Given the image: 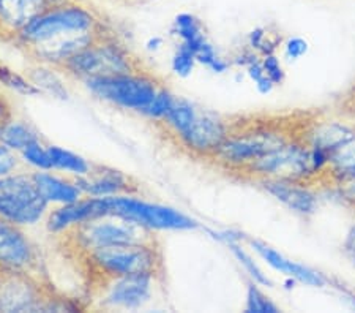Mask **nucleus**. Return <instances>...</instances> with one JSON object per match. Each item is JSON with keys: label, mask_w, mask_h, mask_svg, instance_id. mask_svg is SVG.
Returning a JSON list of instances; mask_svg holds the SVG:
<instances>
[{"label": "nucleus", "mask_w": 355, "mask_h": 313, "mask_svg": "<svg viewBox=\"0 0 355 313\" xmlns=\"http://www.w3.org/2000/svg\"><path fill=\"white\" fill-rule=\"evenodd\" d=\"M0 81L10 85V87L19 90V92H24V94H38L40 92V90L32 83L26 81L24 78H21L19 75H16L15 71H11L5 67H0Z\"/></svg>", "instance_id": "36"}, {"label": "nucleus", "mask_w": 355, "mask_h": 313, "mask_svg": "<svg viewBox=\"0 0 355 313\" xmlns=\"http://www.w3.org/2000/svg\"><path fill=\"white\" fill-rule=\"evenodd\" d=\"M209 235L216 239V241H220L223 244H234V242H242L245 239V235L240 231H232V230H225V231H214V230H209Z\"/></svg>", "instance_id": "39"}, {"label": "nucleus", "mask_w": 355, "mask_h": 313, "mask_svg": "<svg viewBox=\"0 0 355 313\" xmlns=\"http://www.w3.org/2000/svg\"><path fill=\"white\" fill-rule=\"evenodd\" d=\"M110 293L106 296V303L114 307L136 309L146 303L150 296L153 276L148 274H131L111 280Z\"/></svg>", "instance_id": "17"}, {"label": "nucleus", "mask_w": 355, "mask_h": 313, "mask_svg": "<svg viewBox=\"0 0 355 313\" xmlns=\"http://www.w3.org/2000/svg\"><path fill=\"white\" fill-rule=\"evenodd\" d=\"M10 108L3 103V101H0V128L3 127L5 124L10 122Z\"/></svg>", "instance_id": "42"}, {"label": "nucleus", "mask_w": 355, "mask_h": 313, "mask_svg": "<svg viewBox=\"0 0 355 313\" xmlns=\"http://www.w3.org/2000/svg\"><path fill=\"white\" fill-rule=\"evenodd\" d=\"M65 0H0V24L21 32L33 19L60 7Z\"/></svg>", "instance_id": "15"}, {"label": "nucleus", "mask_w": 355, "mask_h": 313, "mask_svg": "<svg viewBox=\"0 0 355 313\" xmlns=\"http://www.w3.org/2000/svg\"><path fill=\"white\" fill-rule=\"evenodd\" d=\"M90 271H95L103 282L131 274L163 276L164 261L158 242L116 244L84 253Z\"/></svg>", "instance_id": "2"}, {"label": "nucleus", "mask_w": 355, "mask_h": 313, "mask_svg": "<svg viewBox=\"0 0 355 313\" xmlns=\"http://www.w3.org/2000/svg\"><path fill=\"white\" fill-rule=\"evenodd\" d=\"M22 155H24L28 163L35 164V167L42 169H49L53 167V160H51V155L48 151H44L40 142H32L31 146H27L24 151H22Z\"/></svg>", "instance_id": "35"}, {"label": "nucleus", "mask_w": 355, "mask_h": 313, "mask_svg": "<svg viewBox=\"0 0 355 313\" xmlns=\"http://www.w3.org/2000/svg\"><path fill=\"white\" fill-rule=\"evenodd\" d=\"M262 67L267 73V76L272 79V83L275 85H282L286 79V70L283 67V62L279 57L277 56V53L273 54H267L261 57Z\"/></svg>", "instance_id": "34"}, {"label": "nucleus", "mask_w": 355, "mask_h": 313, "mask_svg": "<svg viewBox=\"0 0 355 313\" xmlns=\"http://www.w3.org/2000/svg\"><path fill=\"white\" fill-rule=\"evenodd\" d=\"M53 301L46 299L42 287L21 269L7 267L0 272V310L2 312H35L53 310Z\"/></svg>", "instance_id": "10"}, {"label": "nucleus", "mask_w": 355, "mask_h": 313, "mask_svg": "<svg viewBox=\"0 0 355 313\" xmlns=\"http://www.w3.org/2000/svg\"><path fill=\"white\" fill-rule=\"evenodd\" d=\"M283 56L288 62H299L303 59L308 53H310V42L306 38H303L300 35H292L283 40Z\"/></svg>", "instance_id": "32"}, {"label": "nucleus", "mask_w": 355, "mask_h": 313, "mask_svg": "<svg viewBox=\"0 0 355 313\" xmlns=\"http://www.w3.org/2000/svg\"><path fill=\"white\" fill-rule=\"evenodd\" d=\"M174 99L175 96L171 94L168 89L162 87L158 90V94L155 99H153L152 103L146 108L144 112L150 117L164 119L166 116H168L171 106H173V103H174Z\"/></svg>", "instance_id": "33"}, {"label": "nucleus", "mask_w": 355, "mask_h": 313, "mask_svg": "<svg viewBox=\"0 0 355 313\" xmlns=\"http://www.w3.org/2000/svg\"><path fill=\"white\" fill-rule=\"evenodd\" d=\"M33 179H35L38 189L42 190L43 196L48 201L70 204L78 201L79 195H81V189L78 185L74 187L71 184H67V182L57 179L54 176L40 173L33 176Z\"/></svg>", "instance_id": "19"}, {"label": "nucleus", "mask_w": 355, "mask_h": 313, "mask_svg": "<svg viewBox=\"0 0 355 313\" xmlns=\"http://www.w3.org/2000/svg\"><path fill=\"white\" fill-rule=\"evenodd\" d=\"M231 132V122L210 111L199 110L193 124L177 139L183 149L196 157L211 158L220 151L223 142Z\"/></svg>", "instance_id": "11"}, {"label": "nucleus", "mask_w": 355, "mask_h": 313, "mask_svg": "<svg viewBox=\"0 0 355 313\" xmlns=\"http://www.w3.org/2000/svg\"><path fill=\"white\" fill-rule=\"evenodd\" d=\"M246 68V75H248V78L253 81L254 87L257 89V92L262 94V95H267L270 94L275 84L272 83V79L267 76V73L264 70V67H262V62H261V57H257V59H254L251 64H248L245 67Z\"/></svg>", "instance_id": "31"}, {"label": "nucleus", "mask_w": 355, "mask_h": 313, "mask_svg": "<svg viewBox=\"0 0 355 313\" xmlns=\"http://www.w3.org/2000/svg\"><path fill=\"white\" fill-rule=\"evenodd\" d=\"M85 85L100 99L136 111H144L162 89L148 73L89 78Z\"/></svg>", "instance_id": "6"}, {"label": "nucleus", "mask_w": 355, "mask_h": 313, "mask_svg": "<svg viewBox=\"0 0 355 313\" xmlns=\"http://www.w3.org/2000/svg\"><path fill=\"white\" fill-rule=\"evenodd\" d=\"M175 35L182 40L183 44L194 51V54L209 42L204 33V27L200 21L190 13H182L174 21Z\"/></svg>", "instance_id": "20"}, {"label": "nucleus", "mask_w": 355, "mask_h": 313, "mask_svg": "<svg viewBox=\"0 0 355 313\" xmlns=\"http://www.w3.org/2000/svg\"><path fill=\"white\" fill-rule=\"evenodd\" d=\"M295 135L297 130L283 122H231V132L211 160L229 173L242 174L251 163L277 151Z\"/></svg>", "instance_id": "1"}, {"label": "nucleus", "mask_w": 355, "mask_h": 313, "mask_svg": "<svg viewBox=\"0 0 355 313\" xmlns=\"http://www.w3.org/2000/svg\"><path fill=\"white\" fill-rule=\"evenodd\" d=\"M355 169V136L330 157L329 173Z\"/></svg>", "instance_id": "29"}, {"label": "nucleus", "mask_w": 355, "mask_h": 313, "mask_svg": "<svg viewBox=\"0 0 355 313\" xmlns=\"http://www.w3.org/2000/svg\"><path fill=\"white\" fill-rule=\"evenodd\" d=\"M68 242L73 244L74 250L83 255L92 250L116 246V244H136L155 242L150 228L137 223L135 220L119 217V215H105V217L92 219L83 223L64 230Z\"/></svg>", "instance_id": "3"}, {"label": "nucleus", "mask_w": 355, "mask_h": 313, "mask_svg": "<svg viewBox=\"0 0 355 313\" xmlns=\"http://www.w3.org/2000/svg\"><path fill=\"white\" fill-rule=\"evenodd\" d=\"M16 167V158L11 155L8 147L0 146V178L8 174Z\"/></svg>", "instance_id": "40"}, {"label": "nucleus", "mask_w": 355, "mask_h": 313, "mask_svg": "<svg viewBox=\"0 0 355 313\" xmlns=\"http://www.w3.org/2000/svg\"><path fill=\"white\" fill-rule=\"evenodd\" d=\"M343 116L349 119L355 127V90L354 94L345 101V105H343Z\"/></svg>", "instance_id": "41"}, {"label": "nucleus", "mask_w": 355, "mask_h": 313, "mask_svg": "<svg viewBox=\"0 0 355 313\" xmlns=\"http://www.w3.org/2000/svg\"><path fill=\"white\" fill-rule=\"evenodd\" d=\"M282 44V35L278 32H272L268 27H257L248 35V48L261 57L277 53Z\"/></svg>", "instance_id": "24"}, {"label": "nucleus", "mask_w": 355, "mask_h": 313, "mask_svg": "<svg viewBox=\"0 0 355 313\" xmlns=\"http://www.w3.org/2000/svg\"><path fill=\"white\" fill-rule=\"evenodd\" d=\"M106 215H119L153 230H194L198 221L173 208L147 204L135 198L105 196Z\"/></svg>", "instance_id": "9"}, {"label": "nucleus", "mask_w": 355, "mask_h": 313, "mask_svg": "<svg viewBox=\"0 0 355 313\" xmlns=\"http://www.w3.org/2000/svg\"><path fill=\"white\" fill-rule=\"evenodd\" d=\"M130 182L131 179L128 176L120 173V171L105 169V171H100V173H96L94 179L78 180L76 185L81 190L90 193V195L103 196V195H110V193L135 190L136 187L130 185Z\"/></svg>", "instance_id": "18"}, {"label": "nucleus", "mask_w": 355, "mask_h": 313, "mask_svg": "<svg viewBox=\"0 0 355 313\" xmlns=\"http://www.w3.org/2000/svg\"><path fill=\"white\" fill-rule=\"evenodd\" d=\"M196 62L198 60H196V54H194V51L191 48H188L187 44L180 43L173 57V70L179 76L187 78L188 75H191Z\"/></svg>", "instance_id": "30"}, {"label": "nucleus", "mask_w": 355, "mask_h": 313, "mask_svg": "<svg viewBox=\"0 0 355 313\" xmlns=\"http://www.w3.org/2000/svg\"><path fill=\"white\" fill-rule=\"evenodd\" d=\"M343 255L345 258L351 263L352 266H355V223H352L349 226V230L346 231L345 239H343Z\"/></svg>", "instance_id": "37"}, {"label": "nucleus", "mask_w": 355, "mask_h": 313, "mask_svg": "<svg viewBox=\"0 0 355 313\" xmlns=\"http://www.w3.org/2000/svg\"><path fill=\"white\" fill-rule=\"evenodd\" d=\"M46 206L48 199L38 189L33 176L0 179V217L16 225H33L42 219Z\"/></svg>", "instance_id": "7"}, {"label": "nucleus", "mask_w": 355, "mask_h": 313, "mask_svg": "<svg viewBox=\"0 0 355 313\" xmlns=\"http://www.w3.org/2000/svg\"><path fill=\"white\" fill-rule=\"evenodd\" d=\"M48 152L51 155V160H53L54 168L71 171V173H76V174H89L90 164L79 155H74V153L60 149V147H55V146L49 147Z\"/></svg>", "instance_id": "27"}, {"label": "nucleus", "mask_w": 355, "mask_h": 313, "mask_svg": "<svg viewBox=\"0 0 355 313\" xmlns=\"http://www.w3.org/2000/svg\"><path fill=\"white\" fill-rule=\"evenodd\" d=\"M33 261V250L16 223L0 217V264L24 269Z\"/></svg>", "instance_id": "16"}, {"label": "nucleus", "mask_w": 355, "mask_h": 313, "mask_svg": "<svg viewBox=\"0 0 355 313\" xmlns=\"http://www.w3.org/2000/svg\"><path fill=\"white\" fill-rule=\"evenodd\" d=\"M248 313H278L282 312L279 307L273 301L261 291L257 283H250L248 291H246V307Z\"/></svg>", "instance_id": "28"}, {"label": "nucleus", "mask_w": 355, "mask_h": 313, "mask_svg": "<svg viewBox=\"0 0 355 313\" xmlns=\"http://www.w3.org/2000/svg\"><path fill=\"white\" fill-rule=\"evenodd\" d=\"M198 108L190 103L188 100L177 99L175 96L168 116H166L163 121H166L168 127L173 130L175 136H179L185 132V130H188V127L193 124V121L198 116Z\"/></svg>", "instance_id": "22"}, {"label": "nucleus", "mask_w": 355, "mask_h": 313, "mask_svg": "<svg viewBox=\"0 0 355 313\" xmlns=\"http://www.w3.org/2000/svg\"><path fill=\"white\" fill-rule=\"evenodd\" d=\"M28 78H31V83L35 85L38 90H44L54 96H59V99H67V90L64 84L59 78H57L53 71L48 70V68L37 67L32 68L28 71Z\"/></svg>", "instance_id": "26"}, {"label": "nucleus", "mask_w": 355, "mask_h": 313, "mask_svg": "<svg viewBox=\"0 0 355 313\" xmlns=\"http://www.w3.org/2000/svg\"><path fill=\"white\" fill-rule=\"evenodd\" d=\"M242 174L250 176L256 180L282 179L313 184L310 171V147L302 141L299 132H297L294 138H291L277 151L267 153L259 160L251 163Z\"/></svg>", "instance_id": "5"}, {"label": "nucleus", "mask_w": 355, "mask_h": 313, "mask_svg": "<svg viewBox=\"0 0 355 313\" xmlns=\"http://www.w3.org/2000/svg\"><path fill=\"white\" fill-rule=\"evenodd\" d=\"M38 136L31 127L21 122H7L0 128V142L8 149L24 151L32 142H37Z\"/></svg>", "instance_id": "23"}, {"label": "nucleus", "mask_w": 355, "mask_h": 313, "mask_svg": "<svg viewBox=\"0 0 355 313\" xmlns=\"http://www.w3.org/2000/svg\"><path fill=\"white\" fill-rule=\"evenodd\" d=\"M248 244L251 248L266 261L267 266H270L273 271L279 272L284 277H292L297 282L305 285L310 288H325L329 287L330 277H327L324 272H320L314 267L306 264L297 263V261L288 258L283 253H279L277 248L268 246V244L262 241H256V239H248Z\"/></svg>", "instance_id": "14"}, {"label": "nucleus", "mask_w": 355, "mask_h": 313, "mask_svg": "<svg viewBox=\"0 0 355 313\" xmlns=\"http://www.w3.org/2000/svg\"><path fill=\"white\" fill-rule=\"evenodd\" d=\"M320 184L327 185V190L334 193L338 201L355 209V169L327 173Z\"/></svg>", "instance_id": "21"}, {"label": "nucleus", "mask_w": 355, "mask_h": 313, "mask_svg": "<svg viewBox=\"0 0 355 313\" xmlns=\"http://www.w3.org/2000/svg\"><path fill=\"white\" fill-rule=\"evenodd\" d=\"M329 287L334 288L335 291H336L338 294H340V298H341L343 301H345V303H346L349 307H351V309L355 310V291H354V289L347 288L346 285H343L341 282L334 280V278H330Z\"/></svg>", "instance_id": "38"}, {"label": "nucleus", "mask_w": 355, "mask_h": 313, "mask_svg": "<svg viewBox=\"0 0 355 313\" xmlns=\"http://www.w3.org/2000/svg\"><path fill=\"white\" fill-rule=\"evenodd\" d=\"M302 141L308 147H316L325 152L335 153L341 149L346 142L351 141L355 136V127L352 122L343 117H327L319 116L311 121L300 124L297 128Z\"/></svg>", "instance_id": "12"}, {"label": "nucleus", "mask_w": 355, "mask_h": 313, "mask_svg": "<svg viewBox=\"0 0 355 313\" xmlns=\"http://www.w3.org/2000/svg\"><path fill=\"white\" fill-rule=\"evenodd\" d=\"M262 190L300 217H311L319 208V193L310 182L282 179L256 180Z\"/></svg>", "instance_id": "13"}, {"label": "nucleus", "mask_w": 355, "mask_h": 313, "mask_svg": "<svg viewBox=\"0 0 355 313\" xmlns=\"http://www.w3.org/2000/svg\"><path fill=\"white\" fill-rule=\"evenodd\" d=\"M78 78H98L116 75H133L142 71V64L130 51L123 49L110 40H100L92 46L79 51L70 59L57 65Z\"/></svg>", "instance_id": "4"}, {"label": "nucleus", "mask_w": 355, "mask_h": 313, "mask_svg": "<svg viewBox=\"0 0 355 313\" xmlns=\"http://www.w3.org/2000/svg\"><path fill=\"white\" fill-rule=\"evenodd\" d=\"M227 247L231 248L232 255L236 256L237 261L240 263V266H242L243 269L246 271V274H248V276L251 277V280H253V282L257 283V285H262V287H273V283H272L270 278H268L266 272L261 269V266L256 263L253 256H251V255L243 248L242 242L229 244Z\"/></svg>", "instance_id": "25"}, {"label": "nucleus", "mask_w": 355, "mask_h": 313, "mask_svg": "<svg viewBox=\"0 0 355 313\" xmlns=\"http://www.w3.org/2000/svg\"><path fill=\"white\" fill-rule=\"evenodd\" d=\"M95 28H101V24L89 10L78 5H60L27 24L19 32V38L22 44H31L64 33L95 31Z\"/></svg>", "instance_id": "8"}]
</instances>
